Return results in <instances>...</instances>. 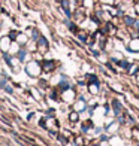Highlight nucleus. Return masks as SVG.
I'll return each instance as SVG.
<instances>
[{
  "label": "nucleus",
  "mask_w": 139,
  "mask_h": 146,
  "mask_svg": "<svg viewBox=\"0 0 139 146\" xmlns=\"http://www.w3.org/2000/svg\"><path fill=\"white\" fill-rule=\"evenodd\" d=\"M25 72H27L30 76L36 78V76L41 75V72H42V64L37 63L36 60H30L27 63V66H25Z\"/></svg>",
  "instance_id": "f257e3e1"
},
{
  "label": "nucleus",
  "mask_w": 139,
  "mask_h": 146,
  "mask_svg": "<svg viewBox=\"0 0 139 146\" xmlns=\"http://www.w3.org/2000/svg\"><path fill=\"white\" fill-rule=\"evenodd\" d=\"M106 112H108V108H105V106L99 104L94 108V110H93V121H96L99 125H100L103 122L105 116H106Z\"/></svg>",
  "instance_id": "f03ea898"
},
{
  "label": "nucleus",
  "mask_w": 139,
  "mask_h": 146,
  "mask_svg": "<svg viewBox=\"0 0 139 146\" xmlns=\"http://www.w3.org/2000/svg\"><path fill=\"white\" fill-rule=\"evenodd\" d=\"M126 48H127V51L133 52V54H139V36L138 37H130L127 40Z\"/></svg>",
  "instance_id": "7ed1b4c3"
},
{
  "label": "nucleus",
  "mask_w": 139,
  "mask_h": 146,
  "mask_svg": "<svg viewBox=\"0 0 139 146\" xmlns=\"http://www.w3.org/2000/svg\"><path fill=\"white\" fill-rule=\"evenodd\" d=\"M48 40H46V39L43 37V36H41L36 40V51L37 52H41V54H45L46 51H48Z\"/></svg>",
  "instance_id": "20e7f679"
},
{
  "label": "nucleus",
  "mask_w": 139,
  "mask_h": 146,
  "mask_svg": "<svg viewBox=\"0 0 139 146\" xmlns=\"http://www.w3.org/2000/svg\"><path fill=\"white\" fill-rule=\"evenodd\" d=\"M75 97H76L75 91H74V90H70V88L64 90V91L61 92V100L66 102V103H72V102L75 100Z\"/></svg>",
  "instance_id": "39448f33"
},
{
  "label": "nucleus",
  "mask_w": 139,
  "mask_h": 146,
  "mask_svg": "<svg viewBox=\"0 0 139 146\" xmlns=\"http://www.w3.org/2000/svg\"><path fill=\"white\" fill-rule=\"evenodd\" d=\"M11 43H12V39L9 36H2L0 37V49H2L3 52H9Z\"/></svg>",
  "instance_id": "423d86ee"
},
{
  "label": "nucleus",
  "mask_w": 139,
  "mask_h": 146,
  "mask_svg": "<svg viewBox=\"0 0 139 146\" xmlns=\"http://www.w3.org/2000/svg\"><path fill=\"white\" fill-rule=\"evenodd\" d=\"M87 90L91 96H97L99 91H100V85H99V81L97 82H88L87 84Z\"/></svg>",
  "instance_id": "0eeeda50"
},
{
  "label": "nucleus",
  "mask_w": 139,
  "mask_h": 146,
  "mask_svg": "<svg viewBox=\"0 0 139 146\" xmlns=\"http://www.w3.org/2000/svg\"><path fill=\"white\" fill-rule=\"evenodd\" d=\"M123 58H124V55H123V52H121V51L114 49V51H111V52H109V60H111V61H114L115 64H117L118 61H121Z\"/></svg>",
  "instance_id": "6e6552de"
},
{
  "label": "nucleus",
  "mask_w": 139,
  "mask_h": 146,
  "mask_svg": "<svg viewBox=\"0 0 139 146\" xmlns=\"http://www.w3.org/2000/svg\"><path fill=\"white\" fill-rule=\"evenodd\" d=\"M74 110H76V112H84V110H87V103H85L82 98H79V100H76L75 102V104H74Z\"/></svg>",
  "instance_id": "1a4fd4ad"
},
{
  "label": "nucleus",
  "mask_w": 139,
  "mask_h": 146,
  "mask_svg": "<svg viewBox=\"0 0 139 146\" xmlns=\"http://www.w3.org/2000/svg\"><path fill=\"white\" fill-rule=\"evenodd\" d=\"M55 69V61L54 60H45L43 64H42V70L45 72H52Z\"/></svg>",
  "instance_id": "9d476101"
},
{
  "label": "nucleus",
  "mask_w": 139,
  "mask_h": 146,
  "mask_svg": "<svg viewBox=\"0 0 139 146\" xmlns=\"http://www.w3.org/2000/svg\"><path fill=\"white\" fill-rule=\"evenodd\" d=\"M118 130H120V122H111L108 124V128H106V133L108 134H115V133H118Z\"/></svg>",
  "instance_id": "9b49d317"
},
{
  "label": "nucleus",
  "mask_w": 139,
  "mask_h": 146,
  "mask_svg": "<svg viewBox=\"0 0 139 146\" xmlns=\"http://www.w3.org/2000/svg\"><path fill=\"white\" fill-rule=\"evenodd\" d=\"M15 42L23 46V45H25V43L29 42V36H27V35H24V33H18L17 37H15Z\"/></svg>",
  "instance_id": "f8f14e48"
},
{
  "label": "nucleus",
  "mask_w": 139,
  "mask_h": 146,
  "mask_svg": "<svg viewBox=\"0 0 139 146\" xmlns=\"http://www.w3.org/2000/svg\"><path fill=\"white\" fill-rule=\"evenodd\" d=\"M46 128H48V130H54V131L58 128L57 121L54 118H48V119H46Z\"/></svg>",
  "instance_id": "ddd939ff"
},
{
  "label": "nucleus",
  "mask_w": 139,
  "mask_h": 146,
  "mask_svg": "<svg viewBox=\"0 0 139 146\" xmlns=\"http://www.w3.org/2000/svg\"><path fill=\"white\" fill-rule=\"evenodd\" d=\"M69 121L70 122H78L79 121V112H76V110L72 112V113L69 115Z\"/></svg>",
  "instance_id": "4468645a"
},
{
  "label": "nucleus",
  "mask_w": 139,
  "mask_h": 146,
  "mask_svg": "<svg viewBox=\"0 0 139 146\" xmlns=\"http://www.w3.org/2000/svg\"><path fill=\"white\" fill-rule=\"evenodd\" d=\"M97 3L102 6H112V5H117V0H97Z\"/></svg>",
  "instance_id": "2eb2a0df"
},
{
  "label": "nucleus",
  "mask_w": 139,
  "mask_h": 146,
  "mask_svg": "<svg viewBox=\"0 0 139 146\" xmlns=\"http://www.w3.org/2000/svg\"><path fill=\"white\" fill-rule=\"evenodd\" d=\"M133 2H135V3H136V2H139V0H133Z\"/></svg>",
  "instance_id": "dca6fc26"
}]
</instances>
